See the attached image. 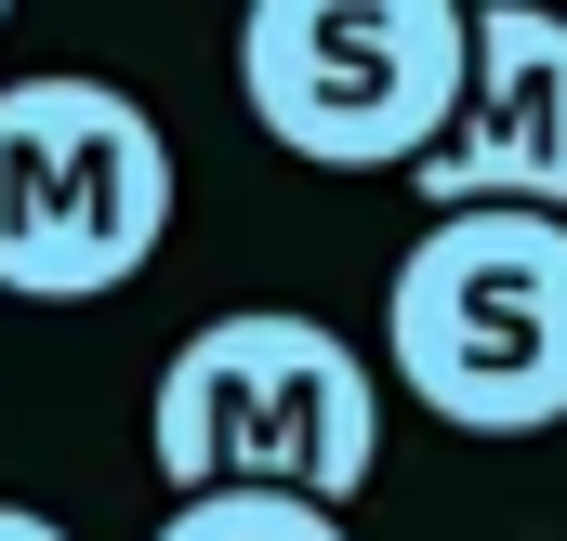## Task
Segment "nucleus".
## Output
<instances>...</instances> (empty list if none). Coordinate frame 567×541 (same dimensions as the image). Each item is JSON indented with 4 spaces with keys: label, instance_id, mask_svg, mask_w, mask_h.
I'll list each match as a JSON object with an SVG mask.
<instances>
[{
    "label": "nucleus",
    "instance_id": "obj_2",
    "mask_svg": "<svg viewBox=\"0 0 567 541\" xmlns=\"http://www.w3.org/2000/svg\"><path fill=\"white\" fill-rule=\"evenodd\" d=\"M383 357L462 436L567 422V225L555 212H435L396 252Z\"/></svg>",
    "mask_w": 567,
    "mask_h": 541
},
{
    "label": "nucleus",
    "instance_id": "obj_7",
    "mask_svg": "<svg viewBox=\"0 0 567 541\" xmlns=\"http://www.w3.org/2000/svg\"><path fill=\"white\" fill-rule=\"evenodd\" d=\"M0 541H66L53 516H27V502H0Z\"/></svg>",
    "mask_w": 567,
    "mask_h": 541
},
{
    "label": "nucleus",
    "instance_id": "obj_6",
    "mask_svg": "<svg viewBox=\"0 0 567 541\" xmlns=\"http://www.w3.org/2000/svg\"><path fill=\"white\" fill-rule=\"evenodd\" d=\"M158 541H357L330 502H290V489H212V502H172Z\"/></svg>",
    "mask_w": 567,
    "mask_h": 541
},
{
    "label": "nucleus",
    "instance_id": "obj_4",
    "mask_svg": "<svg viewBox=\"0 0 567 541\" xmlns=\"http://www.w3.org/2000/svg\"><path fill=\"white\" fill-rule=\"evenodd\" d=\"M462 40L475 0H251L238 93L317 172H423L462 106Z\"/></svg>",
    "mask_w": 567,
    "mask_h": 541
},
{
    "label": "nucleus",
    "instance_id": "obj_1",
    "mask_svg": "<svg viewBox=\"0 0 567 541\" xmlns=\"http://www.w3.org/2000/svg\"><path fill=\"white\" fill-rule=\"evenodd\" d=\"M145 449H158V489L172 502H212V489H290V502H357L370 462H383V397H370V357L303 317V304H238V317H198L145 397Z\"/></svg>",
    "mask_w": 567,
    "mask_h": 541
},
{
    "label": "nucleus",
    "instance_id": "obj_5",
    "mask_svg": "<svg viewBox=\"0 0 567 541\" xmlns=\"http://www.w3.org/2000/svg\"><path fill=\"white\" fill-rule=\"evenodd\" d=\"M410 185L435 212H555L567 225V13L555 0H475L462 106Z\"/></svg>",
    "mask_w": 567,
    "mask_h": 541
},
{
    "label": "nucleus",
    "instance_id": "obj_3",
    "mask_svg": "<svg viewBox=\"0 0 567 541\" xmlns=\"http://www.w3.org/2000/svg\"><path fill=\"white\" fill-rule=\"evenodd\" d=\"M172 238V145L120 80H13L0 93V290L106 304Z\"/></svg>",
    "mask_w": 567,
    "mask_h": 541
},
{
    "label": "nucleus",
    "instance_id": "obj_8",
    "mask_svg": "<svg viewBox=\"0 0 567 541\" xmlns=\"http://www.w3.org/2000/svg\"><path fill=\"white\" fill-rule=\"evenodd\" d=\"M0 13H13V0H0Z\"/></svg>",
    "mask_w": 567,
    "mask_h": 541
}]
</instances>
